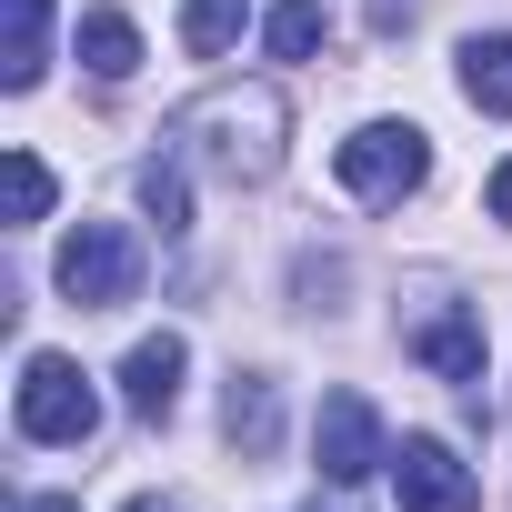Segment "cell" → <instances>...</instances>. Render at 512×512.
Here are the masks:
<instances>
[{"instance_id": "1", "label": "cell", "mask_w": 512, "mask_h": 512, "mask_svg": "<svg viewBox=\"0 0 512 512\" xmlns=\"http://www.w3.org/2000/svg\"><path fill=\"white\" fill-rule=\"evenodd\" d=\"M171 141H181V161H201L211 181L241 191V181H272V171H282L292 111H282L272 81H221V91H201V101L171 111Z\"/></svg>"}, {"instance_id": "2", "label": "cell", "mask_w": 512, "mask_h": 512, "mask_svg": "<svg viewBox=\"0 0 512 512\" xmlns=\"http://www.w3.org/2000/svg\"><path fill=\"white\" fill-rule=\"evenodd\" d=\"M21 432L31 442H61V452H81L101 432V392L81 382V362H61V352H31L21 362Z\"/></svg>"}, {"instance_id": "3", "label": "cell", "mask_w": 512, "mask_h": 512, "mask_svg": "<svg viewBox=\"0 0 512 512\" xmlns=\"http://www.w3.org/2000/svg\"><path fill=\"white\" fill-rule=\"evenodd\" d=\"M332 171H342V191H352V201H402V191H422L432 141H422L412 121H372V131H352V141L332 151Z\"/></svg>"}, {"instance_id": "4", "label": "cell", "mask_w": 512, "mask_h": 512, "mask_svg": "<svg viewBox=\"0 0 512 512\" xmlns=\"http://www.w3.org/2000/svg\"><path fill=\"white\" fill-rule=\"evenodd\" d=\"M51 282H61L81 312H111V302H131V282H141V241H131L121 221H81V231L61 241Z\"/></svg>"}, {"instance_id": "5", "label": "cell", "mask_w": 512, "mask_h": 512, "mask_svg": "<svg viewBox=\"0 0 512 512\" xmlns=\"http://www.w3.org/2000/svg\"><path fill=\"white\" fill-rule=\"evenodd\" d=\"M392 492H402V512H472V502H482L472 462H462L452 442H432V432H412V442L392 452Z\"/></svg>"}, {"instance_id": "6", "label": "cell", "mask_w": 512, "mask_h": 512, "mask_svg": "<svg viewBox=\"0 0 512 512\" xmlns=\"http://www.w3.org/2000/svg\"><path fill=\"white\" fill-rule=\"evenodd\" d=\"M312 452H322V482H372L392 452H382V412L362 392H332L322 422H312Z\"/></svg>"}, {"instance_id": "7", "label": "cell", "mask_w": 512, "mask_h": 512, "mask_svg": "<svg viewBox=\"0 0 512 512\" xmlns=\"http://www.w3.org/2000/svg\"><path fill=\"white\" fill-rule=\"evenodd\" d=\"M181 362H191V342H181V332L131 342V362H121V402H131L141 422H171V402H181Z\"/></svg>"}, {"instance_id": "8", "label": "cell", "mask_w": 512, "mask_h": 512, "mask_svg": "<svg viewBox=\"0 0 512 512\" xmlns=\"http://www.w3.org/2000/svg\"><path fill=\"white\" fill-rule=\"evenodd\" d=\"M221 432H231L241 462H272V452H282V392H272V372H231V392H221Z\"/></svg>"}, {"instance_id": "9", "label": "cell", "mask_w": 512, "mask_h": 512, "mask_svg": "<svg viewBox=\"0 0 512 512\" xmlns=\"http://www.w3.org/2000/svg\"><path fill=\"white\" fill-rule=\"evenodd\" d=\"M412 352H422L452 392H482V322H472V312H432V322H412Z\"/></svg>"}, {"instance_id": "10", "label": "cell", "mask_w": 512, "mask_h": 512, "mask_svg": "<svg viewBox=\"0 0 512 512\" xmlns=\"http://www.w3.org/2000/svg\"><path fill=\"white\" fill-rule=\"evenodd\" d=\"M462 101H472V111H492V121H512V31L462 41Z\"/></svg>"}, {"instance_id": "11", "label": "cell", "mask_w": 512, "mask_h": 512, "mask_svg": "<svg viewBox=\"0 0 512 512\" xmlns=\"http://www.w3.org/2000/svg\"><path fill=\"white\" fill-rule=\"evenodd\" d=\"M51 61V0H11V51H0V91H31Z\"/></svg>"}, {"instance_id": "12", "label": "cell", "mask_w": 512, "mask_h": 512, "mask_svg": "<svg viewBox=\"0 0 512 512\" xmlns=\"http://www.w3.org/2000/svg\"><path fill=\"white\" fill-rule=\"evenodd\" d=\"M81 61H91L101 81H131V71H141V31H131V11H81Z\"/></svg>"}, {"instance_id": "13", "label": "cell", "mask_w": 512, "mask_h": 512, "mask_svg": "<svg viewBox=\"0 0 512 512\" xmlns=\"http://www.w3.org/2000/svg\"><path fill=\"white\" fill-rule=\"evenodd\" d=\"M322 31H332V11H322V0H282V11L262 21L272 61H312V51H322Z\"/></svg>"}, {"instance_id": "14", "label": "cell", "mask_w": 512, "mask_h": 512, "mask_svg": "<svg viewBox=\"0 0 512 512\" xmlns=\"http://www.w3.org/2000/svg\"><path fill=\"white\" fill-rule=\"evenodd\" d=\"M241 21H251V0H181V41L211 61V51H231L241 41Z\"/></svg>"}, {"instance_id": "15", "label": "cell", "mask_w": 512, "mask_h": 512, "mask_svg": "<svg viewBox=\"0 0 512 512\" xmlns=\"http://www.w3.org/2000/svg\"><path fill=\"white\" fill-rule=\"evenodd\" d=\"M141 211L161 221V241L191 231V181H181V161H151V171H141Z\"/></svg>"}, {"instance_id": "16", "label": "cell", "mask_w": 512, "mask_h": 512, "mask_svg": "<svg viewBox=\"0 0 512 512\" xmlns=\"http://www.w3.org/2000/svg\"><path fill=\"white\" fill-rule=\"evenodd\" d=\"M0 181H11V221H41V211H51V161H41V151H11Z\"/></svg>"}, {"instance_id": "17", "label": "cell", "mask_w": 512, "mask_h": 512, "mask_svg": "<svg viewBox=\"0 0 512 512\" xmlns=\"http://www.w3.org/2000/svg\"><path fill=\"white\" fill-rule=\"evenodd\" d=\"M482 201H492V221H512V161L492 171V191H482Z\"/></svg>"}, {"instance_id": "18", "label": "cell", "mask_w": 512, "mask_h": 512, "mask_svg": "<svg viewBox=\"0 0 512 512\" xmlns=\"http://www.w3.org/2000/svg\"><path fill=\"white\" fill-rule=\"evenodd\" d=\"M21 512H81V502H61V492H31V502H21Z\"/></svg>"}, {"instance_id": "19", "label": "cell", "mask_w": 512, "mask_h": 512, "mask_svg": "<svg viewBox=\"0 0 512 512\" xmlns=\"http://www.w3.org/2000/svg\"><path fill=\"white\" fill-rule=\"evenodd\" d=\"M121 512H181V502H161V492H141V502H121Z\"/></svg>"}]
</instances>
